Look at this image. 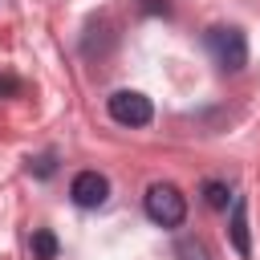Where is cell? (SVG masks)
<instances>
[{
  "label": "cell",
  "instance_id": "3957f363",
  "mask_svg": "<svg viewBox=\"0 0 260 260\" xmlns=\"http://www.w3.org/2000/svg\"><path fill=\"white\" fill-rule=\"evenodd\" d=\"M106 110H110V118L118 122V126H146L150 118H154V106H150V98H142L138 89H118V93H110L106 98Z\"/></svg>",
  "mask_w": 260,
  "mask_h": 260
},
{
  "label": "cell",
  "instance_id": "ba28073f",
  "mask_svg": "<svg viewBox=\"0 0 260 260\" xmlns=\"http://www.w3.org/2000/svg\"><path fill=\"white\" fill-rule=\"evenodd\" d=\"M53 167H57V162H53V154H41V158L32 162V171H37L41 179H49V175H53Z\"/></svg>",
  "mask_w": 260,
  "mask_h": 260
},
{
  "label": "cell",
  "instance_id": "277c9868",
  "mask_svg": "<svg viewBox=\"0 0 260 260\" xmlns=\"http://www.w3.org/2000/svg\"><path fill=\"white\" fill-rule=\"evenodd\" d=\"M106 195H110V183H106V175H98V171H77L73 183H69V199H73L77 207H102Z\"/></svg>",
  "mask_w": 260,
  "mask_h": 260
},
{
  "label": "cell",
  "instance_id": "7a4b0ae2",
  "mask_svg": "<svg viewBox=\"0 0 260 260\" xmlns=\"http://www.w3.org/2000/svg\"><path fill=\"white\" fill-rule=\"evenodd\" d=\"M207 49H211L215 65H219V69H228V73H236V69H244V65H248V41H244V32H240V28H232V24L211 28V32H207Z\"/></svg>",
  "mask_w": 260,
  "mask_h": 260
},
{
  "label": "cell",
  "instance_id": "8992f818",
  "mask_svg": "<svg viewBox=\"0 0 260 260\" xmlns=\"http://www.w3.org/2000/svg\"><path fill=\"white\" fill-rule=\"evenodd\" d=\"M32 256L37 260H57V236L53 232H32Z\"/></svg>",
  "mask_w": 260,
  "mask_h": 260
},
{
  "label": "cell",
  "instance_id": "6da1fadb",
  "mask_svg": "<svg viewBox=\"0 0 260 260\" xmlns=\"http://www.w3.org/2000/svg\"><path fill=\"white\" fill-rule=\"evenodd\" d=\"M142 207H146L150 223H158V228H179L187 219V195L175 183H150L142 195Z\"/></svg>",
  "mask_w": 260,
  "mask_h": 260
},
{
  "label": "cell",
  "instance_id": "5b68a950",
  "mask_svg": "<svg viewBox=\"0 0 260 260\" xmlns=\"http://www.w3.org/2000/svg\"><path fill=\"white\" fill-rule=\"evenodd\" d=\"M228 232H232L236 252L248 260V256H252V236H248V199H244V195L232 199V228H228Z\"/></svg>",
  "mask_w": 260,
  "mask_h": 260
},
{
  "label": "cell",
  "instance_id": "52a82bcc",
  "mask_svg": "<svg viewBox=\"0 0 260 260\" xmlns=\"http://www.w3.org/2000/svg\"><path fill=\"white\" fill-rule=\"evenodd\" d=\"M203 199H207V207H215V211H223L228 207V183H219V179H207L203 183Z\"/></svg>",
  "mask_w": 260,
  "mask_h": 260
}]
</instances>
